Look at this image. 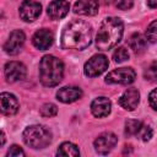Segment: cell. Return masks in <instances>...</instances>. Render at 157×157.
Returning <instances> with one entry per match:
<instances>
[{"mask_svg": "<svg viewBox=\"0 0 157 157\" xmlns=\"http://www.w3.org/2000/svg\"><path fill=\"white\" fill-rule=\"evenodd\" d=\"M92 42L91 26L81 20L71 21L61 34V47L64 49L83 50Z\"/></svg>", "mask_w": 157, "mask_h": 157, "instance_id": "obj_1", "label": "cell"}, {"mask_svg": "<svg viewBox=\"0 0 157 157\" xmlns=\"http://www.w3.org/2000/svg\"><path fill=\"white\" fill-rule=\"evenodd\" d=\"M124 32L123 21L118 17H107L101 23L97 36H96V47L99 50H108L115 47Z\"/></svg>", "mask_w": 157, "mask_h": 157, "instance_id": "obj_2", "label": "cell"}, {"mask_svg": "<svg viewBox=\"0 0 157 157\" xmlns=\"http://www.w3.org/2000/svg\"><path fill=\"white\" fill-rule=\"evenodd\" d=\"M64 75L63 61L54 55H44L39 63V80L47 87L56 86Z\"/></svg>", "mask_w": 157, "mask_h": 157, "instance_id": "obj_3", "label": "cell"}, {"mask_svg": "<svg viewBox=\"0 0 157 157\" xmlns=\"http://www.w3.org/2000/svg\"><path fill=\"white\" fill-rule=\"evenodd\" d=\"M23 141L32 148H44L50 144L52 134L43 125H32L25 129Z\"/></svg>", "mask_w": 157, "mask_h": 157, "instance_id": "obj_4", "label": "cell"}, {"mask_svg": "<svg viewBox=\"0 0 157 157\" xmlns=\"http://www.w3.org/2000/svg\"><path fill=\"white\" fill-rule=\"evenodd\" d=\"M108 59L104 54H96L85 64V75L88 77L99 76L108 69Z\"/></svg>", "mask_w": 157, "mask_h": 157, "instance_id": "obj_5", "label": "cell"}, {"mask_svg": "<svg viewBox=\"0 0 157 157\" xmlns=\"http://www.w3.org/2000/svg\"><path fill=\"white\" fill-rule=\"evenodd\" d=\"M136 78V74L131 67H120L110 71L105 76V82L112 85H129L134 82Z\"/></svg>", "mask_w": 157, "mask_h": 157, "instance_id": "obj_6", "label": "cell"}, {"mask_svg": "<svg viewBox=\"0 0 157 157\" xmlns=\"http://www.w3.org/2000/svg\"><path fill=\"white\" fill-rule=\"evenodd\" d=\"M42 11V5L36 0H23L20 5V17L26 22H33L38 18Z\"/></svg>", "mask_w": 157, "mask_h": 157, "instance_id": "obj_7", "label": "cell"}, {"mask_svg": "<svg viewBox=\"0 0 157 157\" xmlns=\"http://www.w3.org/2000/svg\"><path fill=\"white\" fill-rule=\"evenodd\" d=\"M25 33L20 29H15L10 33L7 40L4 44V50L10 55H16L21 52L23 44H25Z\"/></svg>", "mask_w": 157, "mask_h": 157, "instance_id": "obj_8", "label": "cell"}, {"mask_svg": "<svg viewBox=\"0 0 157 157\" xmlns=\"http://www.w3.org/2000/svg\"><path fill=\"white\" fill-rule=\"evenodd\" d=\"M4 72H5V77L7 82L13 83V82L23 80L26 77L27 70H26V66L20 61H9L5 65Z\"/></svg>", "mask_w": 157, "mask_h": 157, "instance_id": "obj_9", "label": "cell"}, {"mask_svg": "<svg viewBox=\"0 0 157 157\" xmlns=\"http://www.w3.org/2000/svg\"><path fill=\"white\" fill-rule=\"evenodd\" d=\"M118 142V137L113 132H103L94 140V150L99 155L109 153Z\"/></svg>", "mask_w": 157, "mask_h": 157, "instance_id": "obj_10", "label": "cell"}, {"mask_svg": "<svg viewBox=\"0 0 157 157\" xmlns=\"http://www.w3.org/2000/svg\"><path fill=\"white\" fill-rule=\"evenodd\" d=\"M32 42H33V45L39 49V50H45V49H49L54 42V36L52 33L50 29L48 28H40L38 29L34 34H33V38H32Z\"/></svg>", "mask_w": 157, "mask_h": 157, "instance_id": "obj_11", "label": "cell"}, {"mask_svg": "<svg viewBox=\"0 0 157 157\" xmlns=\"http://www.w3.org/2000/svg\"><path fill=\"white\" fill-rule=\"evenodd\" d=\"M70 4L67 0H53L47 9V13L52 20H60L67 15Z\"/></svg>", "mask_w": 157, "mask_h": 157, "instance_id": "obj_12", "label": "cell"}, {"mask_svg": "<svg viewBox=\"0 0 157 157\" xmlns=\"http://www.w3.org/2000/svg\"><path fill=\"white\" fill-rule=\"evenodd\" d=\"M140 101V93L136 88H128L118 99L120 107L126 110H134Z\"/></svg>", "mask_w": 157, "mask_h": 157, "instance_id": "obj_13", "label": "cell"}, {"mask_svg": "<svg viewBox=\"0 0 157 157\" xmlns=\"http://www.w3.org/2000/svg\"><path fill=\"white\" fill-rule=\"evenodd\" d=\"M0 105H1V112L5 115H13L18 110L17 98L9 92H2L0 94Z\"/></svg>", "mask_w": 157, "mask_h": 157, "instance_id": "obj_14", "label": "cell"}, {"mask_svg": "<svg viewBox=\"0 0 157 157\" xmlns=\"http://www.w3.org/2000/svg\"><path fill=\"white\" fill-rule=\"evenodd\" d=\"M82 97V91L75 86H65L56 92V98L63 103H72Z\"/></svg>", "mask_w": 157, "mask_h": 157, "instance_id": "obj_15", "label": "cell"}, {"mask_svg": "<svg viewBox=\"0 0 157 157\" xmlns=\"http://www.w3.org/2000/svg\"><path fill=\"white\" fill-rule=\"evenodd\" d=\"M98 1L97 0H77L74 5V12L85 16H93L98 12Z\"/></svg>", "mask_w": 157, "mask_h": 157, "instance_id": "obj_16", "label": "cell"}, {"mask_svg": "<svg viewBox=\"0 0 157 157\" xmlns=\"http://www.w3.org/2000/svg\"><path fill=\"white\" fill-rule=\"evenodd\" d=\"M110 108H112V104L107 97H98L93 99V102L91 103V112L97 118L107 117L110 113Z\"/></svg>", "mask_w": 157, "mask_h": 157, "instance_id": "obj_17", "label": "cell"}, {"mask_svg": "<svg viewBox=\"0 0 157 157\" xmlns=\"http://www.w3.org/2000/svg\"><path fill=\"white\" fill-rule=\"evenodd\" d=\"M146 42H147L146 37H144L140 33H134L129 38V45L135 53H142L146 48Z\"/></svg>", "mask_w": 157, "mask_h": 157, "instance_id": "obj_18", "label": "cell"}, {"mask_svg": "<svg viewBox=\"0 0 157 157\" xmlns=\"http://www.w3.org/2000/svg\"><path fill=\"white\" fill-rule=\"evenodd\" d=\"M56 155L58 156H78L80 151L76 145H74L71 142H63L59 146Z\"/></svg>", "mask_w": 157, "mask_h": 157, "instance_id": "obj_19", "label": "cell"}, {"mask_svg": "<svg viewBox=\"0 0 157 157\" xmlns=\"http://www.w3.org/2000/svg\"><path fill=\"white\" fill-rule=\"evenodd\" d=\"M142 123L137 119H129L125 121V135L126 136H134L137 135L141 130Z\"/></svg>", "mask_w": 157, "mask_h": 157, "instance_id": "obj_20", "label": "cell"}, {"mask_svg": "<svg viewBox=\"0 0 157 157\" xmlns=\"http://www.w3.org/2000/svg\"><path fill=\"white\" fill-rule=\"evenodd\" d=\"M144 77L150 82H157V61L151 63L146 67L144 72Z\"/></svg>", "mask_w": 157, "mask_h": 157, "instance_id": "obj_21", "label": "cell"}, {"mask_svg": "<svg viewBox=\"0 0 157 157\" xmlns=\"http://www.w3.org/2000/svg\"><path fill=\"white\" fill-rule=\"evenodd\" d=\"M146 39L150 43L157 42V20L152 21L146 29Z\"/></svg>", "mask_w": 157, "mask_h": 157, "instance_id": "obj_22", "label": "cell"}, {"mask_svg": "<svg viewBox=\"0 0 157 157\" xmlns=\"http://www.w3.org/2000/svg\"><path fill=\"white\" fill-rule=\"evenodd\" d=\"M56 113H58V108L53 103H45L40 108V115L44 118H52L56 115Z\"/></svg>", "mask_w": 157, "mask_h": 157, "instance_id": "obj_23", "label": "cell"}, {"mask_svg": "<svg viewBox=\"0 0 157 157\" xmlns=\"http://www.w3.org/2000/svg\"><path fill=\"white\" fill-rule=\"evenodd\" d=\"M113 59L115 63H124L125 60L129 59V52L126 48L124 47H119L115 49V52L113 53Z\"/></svg>", "mask_w": 157, "mask_h": 157, "instance_id": "obj_24", "label": "cell"}, {"mask_svg": "<svg viewBox=\"0 0 157 157\" xmlns=\"http://www.w3.org/2000/svg\"><path fill=\"white\" fill-rule=\"evenodd\" d=\"M139 134L141 135V139H142L144 141H148V140L152 137L153 131H152V129H151L148 125H144V124H142L141 130H140V132H139Z\"/></svg>", "mask_w": 157, "mask_h": 157, "instance_id": "obj_25", "label": "cell"}, {"mask_svg": "<svg viewBox=\"0 0 157 157\" xmlns=\"http://www.w3.org/2000/svg\"><path fill=\"white\" fill-rule=\"evenodd\" d=\"M7 156L10 157H18V156H25V152H23V150L20 147V146H17V145H12L11 147H10V150L7 151Z\"/></svg>", "mask_w": 157, "mask_h": 157, "instance_id": "obj_26", "label": "cell"}, {"mask_svg": "<svg viewBox=\"0 0 157 157\" xmlns=\"http://www.w3.org/2000/svg\"><path fill=\"white\" fill-rule=\"evenodd\" d=\"M115 6L119 10H129L132 7V0H117Z\"/></svg>", "mask_w": 157, "mask_h": 157, "instance_id": "obj_27", "label": "cell"}, {"mask_svg": "<svg viewBox=\"0 0 157 157\" xmlns=\"http://www.w3.org/2000/svg\"><path fill=\"white\" fill-rule=\"evenodd\" d=\"M148 103L151 105V108H153L155 110H157V88H155L150 96H148Z\"/></svg>", "mask_w": 157, "mask_h": 157, "instance_id": "obj_28", "label": "cell"}, {"mask_svg": "<svg viewBox=\"0 0 157 157\" xmlns=\"http://www.w3.org/2000/svg\"><path fill=\"white\" fill-rule=\"evenodd\" d=\"M147 5L151 9H156L157 7V0H147Z\"/></svg>", "mask_w": 157, "mask_h": 157, "instance_id": "obj_29", "label": "cell"}, {"mask_svg": "<svg viewBox=\"0 0 157 157\" xmlns=\"http://www.w3.org/2000/svg\"><path fill=\"white\" fill-rule=\"evenodd\" d=\"M5 144V134H4V131L1 132V146Z\"/></svg>", "mask_w": 157, "mask_h": 157, "instance_id": "obj_30", "label": "cell"}]
</instances>
